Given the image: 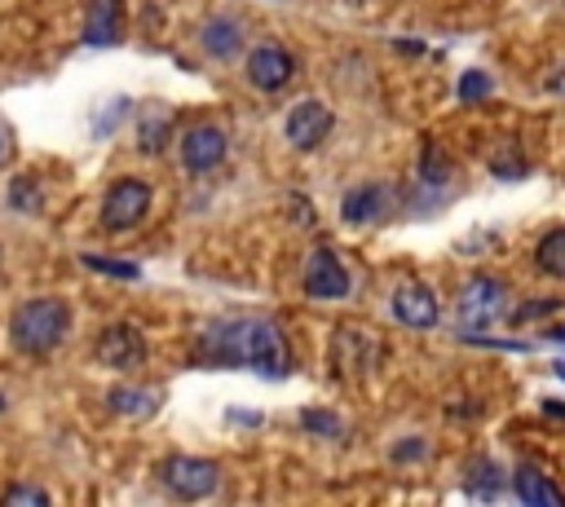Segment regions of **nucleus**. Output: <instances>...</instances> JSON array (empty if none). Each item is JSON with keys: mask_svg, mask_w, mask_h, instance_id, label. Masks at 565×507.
<instances>
[{"mask_svg": "<svg viewBox=\"0 0 565 507\" xmlns=\"http://www.w3.org/2000/svg\"><path fill=\"white\" fill-rule=\"evenodd\" d=\"M207 348H212L216 362L252 366V370H260L269 379H282L291 370L287 339L269 317H243V322L216 326V331H207Z\"/></svg>", "mask_w": 565, "mask_h": 507, "instance_id": "f257e3e1", "label": "nucleus"}, {"mask_svg": "<svg viewBox=\"0 0 565 507\" xmlns=\"http://www.w3.org/2000/svg\"><path fill=\"white\" fill-rule=\"evenodd\" d=\"M66 304L53 300V295H40V300H26L18 313H13V344L22 353H49L62 335H66Z\"/></svg>", "mask_w": 565, "mask_h": 507, "instance_id": "f03ea898", "label": "nucleus"}, {"mask_svg": "<svg viewBox=\"0 0 565 507\" xmlns=\"http://www.w3.org/2000/svg\"><path fill=\"white\" fill-rule=\"evenodd\" d=\"M503 309H508V282L503 278H490V273H472L463 282V291H459V304H455L459 322L472 326V331L499 322Z\"/></svg>", "mask_w": 565, "mask_h": 507, "instance_id": "7ed1b4c3", "label": "nucleus"}, {"mask_svg": "<svg viewBox=\"0 0 565 507\" xmlns=\"http://www.w3.org/2000/svg\"><path fill=\"white\" fill-rule=\"evenodd\" d=\"M163 481H168V489H172L177 498H207V494L216 489L221 472H216V463H212V459L177 454V459H168V463H163Z\"/></svg>", "mask_w": 565, "mask_h": 507, "instance_id": "20e7f679", "label": "nucleus"}, {"mask_svg": "<svg viewBox=\"0 0 565 507\" xmlns=\"http://www.w3.org/2000/svg\"><path fill=\"white\" fill-rule=\"evenodd\" d=\"M150 207V185L146 181H115L106 203H102V225L106 229H132Z\"/></svg>", "mask_w": 565, "mask_h": 507, "instance_id": "39448f33", "label": "nucleus"}, {"mask_svg": "<svg viewBox=\"0 0 565 507\" xmlns=\"http://www.w3.org/2000/svg\"><path fill=\"white\" fill-rule=\"evenodd\" d=\"M349 291V273L340 265V256L331 247H318L305 260V295L309 300H340Z\"/></svg>", "mask_w": 565, "mask_h": 507, "instance_id": "423d86ee", "label": "nucleus"}, {"mask_svg": "<svg viewBox=\"0 0 565 507\" xmlns=\"http://www.w3.org/2000/svg\"><path fill=\"white\" fill-rule=\"evenodd\" d=\"M291 71H296V62H291V53L282 48V44H256L252 48V57H247V79L256 84V88H265V93H278L287 79H291Z\"/></svg>", "mask_w": 565, "mask_h": 507, "instance_id": "0eeeda50", "label": "nucleus"}, {"mask_svg": "<svg viewBox=\"0 0 565 507\" xmlns=\"http://www.w3.org/2000/svg\"><path fill=\"white\" fill-rule=\"evenodd\" d=\"M331 132V110L322 101H296L287 110V141L296 150H318V141H327Z\"/></svg>", "mask_w": 565, "mask_h": 507, "instance_id": "6e6552de", "label": "nucleus"}, {"mask_svg": "<svg viewBox=\"0 0 565 507\" xmlns=\"http://www.w3.org/2000/svg\"><path fill=\"white\" fill-rule=\"evenodd\" d=\"M393 317H397L402 326L428 331V326L441 317V304H437L433 287H424V282H406V287L393 291Z\"/></svg>", "mask_w": 565, "mask_h": 507, "instance_id": "1a4fd4ad", "label": "nucleus"}, {"mask_svg": "<svg viewBox=\"0 0 565 507\" xmlns=\"http://www.w3.org/2000/svg\"><path fill=\"white\" fill-rule=\"evenodd\" d=\"M97 362L102 366H110V370H132V366H141L146 362V344H141V335L132 331V326H106L102 331V339H97Z\"/></svg>", "mask_w": 565, "mask_h": 507, "instance_id": "9d476101", "label": "nucleus"}, {"mask_svg": "<svg viewBox=\"0 0 565 507\" xmlns=\"http://www.w3.org/2000/svg\"><path fill=\"white\" fill-rule=\"evenodd\" d=\"M221 159H225V132H221V128L199 123V128L185 132V141H181V163H185L190 172H212Z\"/></svg>", "mask_w": 565, "mask_h": 507, "instance_id": "9b49d317", "label": "nucleus"}, {"mask_svg": "<svg viewBox=\"0 0 565 507\" xmlns=\"http://www.w3.org/2000/svg\"><path fill=\"white\" fill-rule=\"evenodd\" d=\"M512 489H516V498L530 503V507H565V494H561L539 467H530V463L512 472Z\"/></svg>", "mask_w": 565, "mask_h": 507, "instance_id": "f8f14e48", "label": "nucleus"}, {"mask_svg": "<svg viewBox=\"0 0 565 507\" xmlns=\"http://www.w3.org/2000/svg\"><path fill=\"white\" fill-rule=\"evenodd\" d=\"M84 40L88 44H115L119 40V0H93L88 4Z\"/></svg>", "mask_w": 565, "mask_h": 507, "instance_id": "ddd939ff", "label": "nucleus"}, {"mask_svg": "<svg viewBox=\"0 0 565 507\" xmlns=\"http://www.w3.org/2000/svg\"><path fill=\"white\" fill-rule=\"evenodd\" d=\"M380 207H384V185H362V190L344 194V203H340V216H344L349 225H362V220L380 216Z\"/></svg>", "mask_w": 565, "mask_h": 507, "instance_id": "4468645a", "label": "nucleus"}, {"mask_svg": "<svg viewBox=\"0 0 565 507\" xmlns=\"http://www.w3.org/2000/svg\"><path fill=\"white\" fill-rule=\"evenodd\" d=\"M534 260H539V269H543L547 278H561V282H565V225H561V229H547V234L539 238Z\"/></svg>", "mask_w": 565, "mask_h": 507, "instance_id": "2eb2a0df", "label": "nucleus"}, {"mask_svg": "<svg viewBox=\"0 0 565 507\" xmlns=\"http://www.w3.org/2000/svg\"><path fill=\"white\" fill-rule=\"evenodd\" d=\"M468 485H472L477 494H499V485H503V481H499V463L486 459V454L472 459V476H468Z\"/></svg>", "mask_w": 565, "mask_h": 507, "instance_id": "dca6fc26", "label": "nucleus"}, {"mask_svg": "<svg viewBox=\"0 0 565 507\" xmlns=\"http://www.w3.org/2000/svg\"><path fill=\"white\" fill-rule=\"evenodd\" d=\"M110 406L124 410V414H150L154 410V397L150 392H137V388H115L110 392Z\"/></svg>", "mask_w": 565, "mask_h": 507, "instance_id": "f3484780", "label": "nucleus"}, {"mask_svg": "<svg viewBox=\"0 0 565 507\" xmlns=\"http://www.w3.org/2000/svg\"><path fill=\"white\" fill-rule=\"evenodd\" d=\"M203 40H207V48H212V53H221V57H230V53L238 48V31H234L230 22H212Z\"/></svg>", "mask_w": 565, "mask_h": 507, "instance_id": "a211bd4d", "label": "nucleus"}, {"mask_svg": "<svg viewBox=\"0 0 565 507\" xmlns=\"http://www.w3.org/2000/svg\"><path fill=\"white\" fill-rule=\"evenodd\" d=\"M300 423H305L309 432H327V436H340V432H344V423H340L331 410H305Z\"/></svg>", "mask_w": 565, "mask_h": 507, "instance_id": "6ab92c4d", "label": "nucleus"}, {"mask_svg": "<svg viewBox=\"0 0 565 507\" xmlns=\"http://www.w3.org/2000/svg\"><path fill=\"white\" fill-rule=\"evenodd\" d=\"M88 269L97 273H115V278H137V265H124V260H110V256H84Z\"/></svg>", "mask_w": 565, "mask_h": 507, "instance_id": "aec40b11", "label": "nucleus"}, {"mask_svg": "<svg viewBox=\"0 0 565 507\" xmlns=\"http://www.w3.org/2000/svg\"><path fill=\"white\" fill-rule=\"evenodd\" d=\"M486 93H490V84H486L481 71H468V75L459 79V97H463V101H481Z\"/></svg>", "mask_w": 565, "mask_h": 507, "instance_id": "412c9836", "label": "nucleus"}, {"mask_svg": "<svg viewBox=\"0 0 565 507\" xmlns=\"http://www.w3.org/2000/svg\"><path fill=\"white\" fill-rule=\"evenodd\" d=\"M552 309H561V300H525V304L512 313V322H530V317H543V313H552Z\"/></svg>", "mask_w": 565, "mask_h": 507, "instance_id": "4be33fe9", "label": "nucleus"}, {"mask_svg": "<svg viewBox=\"0 0 565 507\" xmlns=\"http://www.w3.org/2000/svg\"><path fill=\"white\" fill-rule=\"evenodd\" d=\"M4 503H49V498H44L40 489H9Z\"/></svg>", "mask_w": 565, "mask_h": 507, "instance_id": "5701e85b", "label": "nucleus"}, {"mask_svg": "<svg viewBox=\"0 0 565 507\" xmlns=\"http://www.w3.org/2000/svg\"><path fill=\"white\" fill-rule=\"evenodd\" d=\"M556 375H561V379H565V362H561V366H556Z\"/></svg>", "mask_w": 565, "mask_h": 507, "instance_id": "b1692460", "label": "nucleus"}, {"mask_svg": "<svg viewBox=\"0 0 565 507\" xmlns=\"http://www.w3.org/2000/svg\"><path fill=\"white\" fill-rule=\"evenodd\" d=\"M0 159H4V141H0Z\"/></svg>", "mask_w": 565, "mask_h": 507, "instance_id": "393cba45", "label": "nucleus"}, {"mask_svg": "<svg viewBox=\"0 0 565 507\" xmlns=\"http://www.w3.org/2000/svg\"><path fill=\"white\" fill-rule=\"evenodd\" d=\"M0 406H4V401H0Z\"/></svg>", "mask_w": 565, "mask_h": 507, "instance_id": "a878e982", "label": "nucleus"}]
</instances>
